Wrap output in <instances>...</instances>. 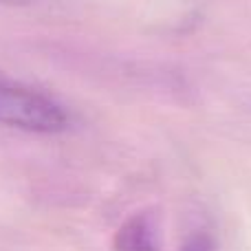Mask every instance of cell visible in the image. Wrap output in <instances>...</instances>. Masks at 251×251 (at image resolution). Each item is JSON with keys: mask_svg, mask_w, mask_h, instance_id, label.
Here are the masks:
<instances>
[{"mask_svg": "<svg viewBox=\"0 0 251 251\" xmlns=\"http://www.w3.org/2000/svg\"><path fill=\"white\" fill-rule=\"evenodd\" d=\"M115 251H159L156 225L150 214H137L119 227Z\"/></svg>", "mask_w": 251, "mask_h": 251, "instance_id": "cell-2", "label": "cell"}, {"mask_svg": "<svg viewBox=\"0 0 251 251\" xmlns=\"http://www.w3.org/2000/svg\"><path fill=\"white\" fill-rule=\"evenodd\" d=\"M181 251H216V247H214V240H212L209 234H205V231H196V234H192V236L185 238Z\"/></svg>", "mask_w": 251, "mask_h": 251, "instance_id": "cell-3", "label": "cell"}, {"mask_svg": "<svg viewBox=\"0 0 251 251\" xmlns=\"http://www.w3.org/2000/svg\"><path fill=\"white\" fill-rule=\"evenodd\" d=\"M0 2H4V4H31V2H35V0H0Z\"/></svg>", "mask_w": 251, "mask_h": 251, "instance_id": "cell-4", "label": "cell"}, {"mask_svg": "<svg viewBox=\"0 0 251 251\" xmlns=\"http://www.w3.org/2000/svg\"><path fill=\"white\" fill-rule=\"evenodd\" d=\"M0 124L26 132L53 134L69 126V115L49 95L0 75Z\"/></svg>", "mask_w": 251, "mask_h": 251, "instance_id": "cell-1", "label": "cell"}]
</instances>
